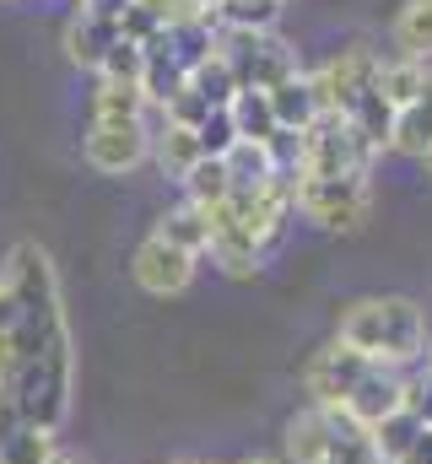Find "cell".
Instances as JSON below:
<instances>
[{
	"label": "cell",
	"mask_w": 432,
	"mask_h": 464,
	"mask_svg": "<svg viewBox=\"0 0 432 464\" xmlns=\"http://www.w3.org/2000/svg\"><path fill=\"white\" fill-rule=\"evenodd\" d=\"M335 341L351 346L368 367L400 372V367L427 356L432 324H427V308L411 303V297H357V303L340 308Z\"/></svg>",
	"instance_id": "cell-1"
},
{
	"label": "cell",
	"mask_w": 432,
	"mask_h": 464,
	"mask_svg": "<svg viewBox=\"0 0 432 464\" xmlns=\"http://www.w3.org/2000/svg\"><path fill=\"white\" fill-rule=\"evenodd\" d=\"M157 33H162V16H157V11H146L141 0H135L124 16H119V38H130V44H141V49H146Z\"/></svg>",
	"instance_id": "cell-29"
},
{
	"label": "cell",
	"mask_w": 432,
	"mask_h": 464,
	"mask_svg": "<svg viewBox=\"0 0 432 464\" xmlns=\"http://www.w3.org/2000/svg\"><path fill=\"white\" fill-rule=\"evenodd\" d=\"M389 151H400V157H427L432 151V71H427V82H422V92L406 109H395Z\"/></svg>",
	"instance_id": "cell-10"
},
{
	"label": "cell",
	"mask_w": 432,
	"mask_h": 464,
	"mask_svg": "<svg viewBox=\"0 0 432 464\" xmlns=\"http://www.w3.org/2000/svg\"><path fill=\"white\" fill-rule=\"evenodd\" d=\"M270 98V114H276V130H292V135H303L314 119L324 114L319 98H314V82H309V71H298V76H287L281 87H270L265 92Z\"/></svg>",
	"instance_id": "cell-11"
},
{
	"label": "cell",
	"mask_w": 432,
	"mask_h": 464,
	"mask_svg": "<svg viewBox=\"0 0 432 464\" xmlns=\"http://www.w3.org/2000/svg\"><path fill=\"white\" fill-rule=\"evenodd\" d=\"M93 119H108V124L146 119V92L130 87V82H98V92H93Z\"/></svg>",
	"instance_id": "cell-23"
},
{
	"label": "cell",
	"mask_w": 432,
	"mask_h": 464,
	"mask_svg": "<svg viewBox=\"0 0 432 464\" xmlns=\"http://www.w3.org/2000/svg\"><path fill=\"white\" fill-rule=\"evenodd\" d=\"M0 330H16V297L0 286Z\"/></svg>",
	"instance_id": "cell-33"
},
{
	"label": "cell",
	"mask_w": 432,
	"mask_h": 464,
	"mask_svg": "<svg viewBox=\"0 0 432 464\" xmlns=\"http://www.w3.org/2000/svg\"><path fill=\"white\" fill-rule=\"evenodd\" d=\"M130 5H135V0H82V11H87V16H103V22H119Z\"/></svg>",
	"instance_id": "cell-31"
},
{
	"label": "cell",
	"mask_w": 432,
	"mask_h": 464,
	"mask_svg": "<svg viewBox=\"0 0 432 464\" xmlns=\"http://www.w3.org/2000/svg\"><path fill=\"white\" fill-rule=\"evenodd\" d=\"M113 38H119V22H103V16L76 11V16L65 22V60L82 65V71H98Z\"/></svg>",
	"instance_id": "cell-12"
},
{
	"label": "cell",
	"mask_w": 432,
	"mask_h": 464,
	"mask_svg": "<svg viewBox=\"0 0 432 464\" xmlns=\"http://www.w3.org/2000/svg\"><path fill=\"white\" fill-rule=\"evenodd\" d=\"M60 454V432L54 427H16L11 438H0V464H54Z\"/></svg>",
	"instance_id": "cell-20"
},
{
	"label": "cell",
	"mask_w": 432,
	"mask_h": 464,
	"mask_svg": "<svg viewBox=\"0 0 432 464\" xmlns=\"http://www.w3.org/2000/svg\"><path fill=\"white\" fill-rule=\"evenodd\" d=\"M179 184H184V200L201 206V211H216V206L232 200V179H227V162L221 157H201Z\"/></svg>",
	"instance_id": "cell-16"
},
{
	"label": "cell",
	"mask_w": 432,
	"mask_h": 464,
	"mask_svg": "<svg viewBox=\"0 0 432 464\" xmlns=\"http://www.w3.org/2000/svg\"><path fill=\"white\" fill-rule=\"evenodd\" d=\"M395 464H432V432H422V438H417V443H411Z\"/></svg>",
	"instance_id": "cell-32"
},
{
	"label": "cell",
	"mask_w": 432,
	"mask_h": 464,
	"mask_svg": "<svg viewBox=\"0 0 432 464\" xmlns=\"http://www.w3.org/2000/svg\"><path fill=\"white\" fill-rule=\"evenodd\" d=\"M168 464H195V459H168Z\"/></svg>",
	"instance_id": "cell-38"
},
{
	"label": "cell",
	"mask_w": 432,
	"mask_h": 464,
	"mask_svg": "<svg viewBox=\"0 0 432 464\" xmlns=\"http://www.w3.org/2000/svg\"><path fill=\"white\" fill-rule=\"evenodd\" d=\"M54 464H82V459H71V454H54Z\"/></svg>",
	"instance_id": "cell-37"
},
{
	"label": "cell",
	"mask_w": 432,
	"mask_h": 464,
	"mask_svg": "<svg viewBox=\"0 0 432 464\" xmlns=\"http://www.w3.org/2000/svg\"><path fill=\"white\" fill-rule=\"evenodd\" d=\"M227 114H232V130H238V140H270L276 135V114H270V98L265 92H238L232 103H227Z\"/></svg>",
	"instance_id": "cell-24"
},
{
	"label": "cell",
	"mask_w": 432,
	"mask_h": 464,
	"mask_svg": "<svg viewBox=\"0 0 432 464\" xmlns=\"http://www.w3.org/2000/svg\"><path fill=\"white\" fill-rule=\"evenodd\" d=\"M195 254H184V248H173V243H162V237H141L135 243V259H130V276H135V286L146 292V297H179V292H190V281H195Z\"/></svg>",
	"instance_id": "cell-7"
},
{
	"label": "cell",
	"mask_w": 432,
	"mask_h": 464,
	"mask_svg": "<svg viewBox=\"0 0 432 464\" xmlns=\"http://www.w3.org/2000/svg\"><path fill=\"white\" fill-rule=\"evenodd\" d=\"M329 427H335V443H329L324 464H384L378 449H373V432L357 427L346 411H329Z\"/></svg>",
	"instance_id": "cell-21"
},
{
	"label": "cell",
	"mask_w": 432,
	"mask_h": 464,
	"mask_svg": "<svg viewBox=\"0 0 432 464\" xmlns=\"http://www.w3.org/2000/svg\"><path fill=\"white\" fill-rule=\"evenodd\" d=\"M298 217H309L319 232H362L373 211V179L346 173V179H298L292 189Z\"/></svg>",
	"instance_id": "cell-3"
},
{
	"label": "cell",
	"mask_w": 432,
	"mask_h": 464,
	"mask_svg": "<svg viewBox=\"0 0 432 464\" xmlns=\"http://www.w3.org/2000/svg\"><path fill=\"white\" fill-rule=\"evenodd\" d=\"M82 157H87L93 173H103V179H124V173H135V168L152 157V130H146L141 119H130V124L93 119L87 135H82Z\"/></svg>",
	"instance_id": "cell-4"
},
{
	"label": "cell",
	"mask_w": 432,
	"mask_h": 464,
	"mask_svg": "<svg viewBox=\"0 0 432 464\" xmlns=\"http://www.w3.org/2000/svg\"><path fill=\"white\" fill-rule=\"evenodd\" d=\"M417 162H422V173L432 179V151H427V157H417Z\"/></svg>",
	"instance_id": "cell-35"
},
{
	"label": "cell",
	"mask_w": 432,
	"mask_h": 464,
	"mask_svg": "<svg viewBox=\"0 0 432 464\" xmlns=\"http://www.w3.org/2000/svg\"><path fill=\"white\" fill-rule=\"evenodd\" d=\"M422 432H427V427H422L411 411H395V416H384V421L373 427V449H378V459H384V464H395L411 443H417V438H422Z\"/></svg>",
	"instance_id": "cell-26"
},
{
	"label": "cell",
	"mask_w": 432,
	"mask_h": 464,
	"mask_svg": "<svg viewBox=\"0 0 432 464\" xmlns=\"http://www.w3.org/2000/svg\"><path fill=\"white\" fill-rule=\"evenodd\" d=\"M362 372H368V362H362L357 351L340 346V341H329V346H319L303 362V394H309V405H319V411H340V405L351 400V389L362 383Z\"/></svg>",
	"instance_id": "cell-6"
},
{
	"label": "cell",
	"mask_w": 432,
	"mask_h": 464,
	"mask_svg": "<svg viewBox=\"0 0 432 464\" xmlns=\"http://www.w3.org/2000/svg\"><path fill=\"white\" fill-rule=\"evenodd\" d=\"M152 157H157V168H162L168 179H184L206 151H201L195 130H184V124H162V130L152 135Z\"/></svg>",
	"instance_id": "cell-17"
},
{
	"label": "cell",
	"mask_w": 432,
	"mask_h": 464,
	"mask_svg": "<svg viewBox=\"0 0 432 464\" xmlns=\"http://www.w3.org/2000/svg\"><path fill=\"white\" fill-rule=\"evenodd\" d=\"M195 140H201V151L206 157H227L232 146H238V130H232V114L227 109H211V114L195 124Z\"/></svg>",
	"instance_id": "cell-28"
},
{
	"label": "cell",
	"mask_w": 432,
	"mask_h": 464,
	"mask_svg": "<svg viewBox=\"0 0 432 464\" xmlns=\"http://www.w3.org/2000/svg\"><path fill=\"white\" fill-rule=\"evenodd\" d=\"M329 443H335V427H329V411H319V405H303L281 427V454H287V464H324Z\"/></svg>",
	"instance_id": "cell-9"
},
{
	"label": "cell",
	"mask_w": 432,
	"mask_h": 464,
	"mask_svg": "<svg viewBox=\"0 0 432 464\" xmlns=\"http://www.w3.org/2000/svg\"><path fill=\"white\" fill-rule=\"evenodd\" d=\"M190 92L195 98H206V109H227L232 98H238V76H232V65L211 54V60H201L195 71H190Z\"/></svg>",
	"instance_id": "cell-25"
},
{
	"label": "cell",
	"mask_w": 432,
	"mask_h": 464,
	"mask_svg": "<svg viewBox=\"0 0 432 464\" xmlns=\"http://www.w3.org/2000/svg\"><path fill=\"white\" fill-rule=\"evenodd\" d=\"M195 5H201V11H216V5H221V0H195Z\"/></svg>",
	"instance_id": "cell-36"
},
{
	"label": "cell",
	"mask_w": 432,
	"mask_h": 464,
	"mask_svg": "<svg viewBox=\"0 0 432 464\" xmlns=\"http://www.w3.org/2000/svg\"><path fill=\"white\" fill-rule=\"evenodd\" d=\"M427 367H432V341H427Z\"/></svg>",
	"instance_id": "cell-39"
},
{
	"label": "cell",
	"mask_w": 432,
	"mask_h": 464,
	"mask_svg": "<svg viewBox=\"0 0 432 464\" xmlns=\"http://www.w3.org/2000/svg\"><path fill=\"white\" fill-rule=\"evenodd\" d=\"M346 119L357 124V135H362V140H368V146H373L378 157L389 151V130H395V109L384 103V92H378L373 82H368V87L357 92V103L346 109Z\"/></svg>",
	"instance_id": "cell-15"
},
{
	"label": "cell",
	"mask_w": 432,
	"mask_h": 464,
	"mask_svg": "<svg viewBox=\"0 0 432 464\" xmlns=\"http://www.w3.org/2000/svg\"><path fill=\"white\" fill-rule=\"evenodd\" d=\"M373 162L378 151L357 135L346 114H319L298 135V179H346V173L373 179Z\"/></svg>",
	"instance_id": "cell-2"
},
{
	"label": "cell",
	"mask_w": 432,
	"mask_h": 464,
	"mask_svg": "<svg viewBox=\"0 0 432 464\" xmlns=\"http://www.w3.org/2000/svg\"><path fill=\"white\" fill-rule=\"evenodd\" d=\"M357 427H378L384 416H395V411H406V378L400 372H384V367H368L362 372V383L351 389V400L340 405Z\"/></svg>",
	"instance_id": "cell-8"
},
{
	"label": "cell",
	"mask_w": 432,
	"mask_h": 464,
	"mask_svg": "<svg viewBox=\"0 0 432 464\" xmlns=\"http://www.w3.org/2000/svg\"><path fill=\"white\" fill-rule=\"evenodd\" d=\"M427 71H432V65H422V60H400V54H389V60H378V76H373V87L384 92V103H389V109H406V103L422 92Z\"/></svg>",
	"instance_id": "cell-18"
},
{
	"label": "cell",
	"mask_w": 432,
	"mask_h": 464,
	"mask_svg": "<svg viewBox=\"0 0 432 464\" xmlns=\"http://www.w3.org/2000/svg\"><path fill=\"white\" fill-rule=\"evenodd\" d=\"M141 71H146V49L130 44V38H113L103 65H98V82H130V87H141Z\"/></svg>",
	"instance_id": "cell-27"
},
{
	"label": "cell",
	"mask_w": 432,
	"mask_h": 464,
	"mask_svg": "<svg viewBox=\"0 0 432 464\" xmlns=\"http://www.w3.org/2000/svg\"><path fill=\"white\" fill-rule=\"evenodd\" d=\"M152 237H162V243H173V248H184V254H206L211 248V222H206V211L201 206H173V211H162L157 217V227H152Z\"/></svg>",
	"instance_id": "cell-14"
},
{
	"label": "cell",
	"mask_w": 432,
	"mask_h": 464,
	"mask_svg": "<svg viewBox=\"0 0 432 464\" xmlns=\"http://www.w3.org/2000/svg\"><path fill=\"white\" fill-rule=\"evenodd\" d=\"M406 411L432 432V367L422 372V378H406Z\"/></svg>",
	"instance_id": "cell-30"
},
{
	"label": "cell",
	"mask_w": 432,
	"mask_h": 464,
	"mask_svg": "<svg viewBox=\"0 0 432 464\" xmlns=\"http://www.w3.org/2000/svg\"><path fill=\"white\" fill-rule=\"evenodd\" d=\"M389 38H395V54H400V60L432 65V0H406V5L395 11Z\"/></svg>",
	"instance_id": "cell-13"
},
{
	"label": "cell",
	"mask_w": 432,
	"mask_h": 464,
	"mask_svg": "<svg viewBox=\"0 0 432 464\" xmlns=\"http://www.w3.org/2000/svg\"><path fill=\"white\" fill-rule=\"evenodd\" d=\"M211 16L216 27H232V33H276L281 0H221Z\"/></svg>",
	"instance_id": "cell-22"
},
{
	"label": "cell",
	"mask_w": 432,
	"mask_h": 464,
	"mask_svg": "<svg viewBox=\"0 0 432 464\" xmlns=\"http://www.w3.org/2000/svg\"><path fill=\"white\" fill-rule=\"evenodd\" d=\"M227 179H232V195H243V189H260L265 179H276L281 168L270 162V146H260V140H238L227 157Z\"/></svg>",
	"instance_id": "cell-19"
},
{
	"label": "cell",
	"mask_w": 432,
	"mask_h": 464,
	"mask_svg": "<svg viewBox=\"0 0 432 464\" xmlns=\"http://www.w3.org/2000/svg\"><path fill=\"white\" fill-rule=\"evenodd\" d=\"M238 464H276V459H265V454H249V459H238Z\"/></svg>",
	"instance_id": "cell-34"
},
{
	"label": "cell",
	"mask_w": 432,
	"mask_h": 464,
	"mask_svg": "<svg viewBox=\"0 0 432 464\" xmlns=\"http://www.w3.org/2000/svg\"><path fill=\"white\" fill-rule=\"evenodd\" d=\"M378 76V54L368 49V44H346L340 54H329L319 71H309V82H314V98H319L324 114H346L351 103H357V92L368 87Z\"/></svg>",
	"instance_id": "cell-5"
}]
</instances>
